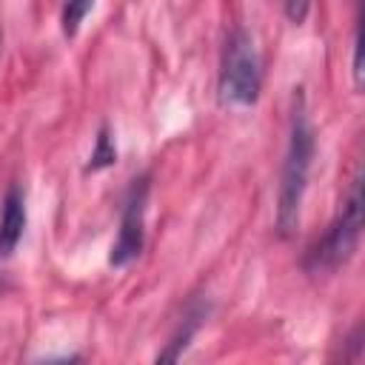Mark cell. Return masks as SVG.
Returning <instances> with one entry per match:
<instances>
[{
  "label": "cell",
  "mask_w": 365,
  "mask_h": 365,
  "mask_svg": "<svg viewBox=\"0 0 365 365\" xmlns=\"http://www.w3.org/2000/svg\"><path fill=\"white\" fill-rule=\"evenodd\" d=\"M148 191H151V174H140L128 182V191L123 197V211H120V234H117L111 254H108V262L114 268H123L131 259H137L143 245H145Z\"/></svg>",
  "instance_id": "obj_4"
},
{
  "label": "cell",
  "mask_w": 365,
  "mask_h": 365,
  "mask_svg": "<svg viewBox=\"0 0 365 365\" xmlns=\"http://www.w3.org/2000/svg\"><path fill=\"white\" fill-rule=\"evenodd\" d=\"M282 9H285V17L299 26L305 17H308V9H311V0H282Z\"/></svg>",
  "instance_id": "obj_9"
},
{
  "label": "cell",
  "mask_w": 365,
  "mask_h": 365,
  "mask_svg": "<svg viewBox=\"0 0 365 365\" xmlns=\"http://www.w3.org/2000/svg\"><path fill=\"white\" fill-rule=\"evenodd\" d=\"M354 83H356V88L362 86V40H359V29L354 31Z\"/></svg>",
  "instance_id": "obj_10"
},
{
  "label": "cell",
  "mask_w": 365,
  "mask_h": 365,
  "mask_svg": "<svg viewBox=\"0 0 365 365\" xmlns=\"http://www.w3.org/2000/svg\"><path fill=\"white\" fill-rule=\"evenodd\" d=\"M26 231V194L20 185H11L3 197L0 211V259L11 257Z\"/></svg>",
  "instance_id": "obj_5"
},
{
  "label": "cell",
  "mask_w": 365,
  "mask_h": 365,
  "mask_svg": "<svg viewBox=\"0 0 365 365\" xmlns=\"http://www.w3.org/2000/svg\"><path fill=\"white\" fill-rule=\"evenodd\" d=\"M359 234H362V174L356 168L339 214L331 220L328 231L308 248L305 262H302L305 271L308 274H331L339 265H345L359 245Z\"/></svg>",
  "instance_id": "obj_2"
},
{
  "label": "cell",
  "mask_w": 365,
  "mask_h": 365,
  "mask_svg": "<svg viewBox=\"0 0 365 365\" xmlns=\"http://www.w3.org/2000/svg\"><path fill=\"white\" fill-rule=\"evenodd\" d=\"M94 0H63V11H60V29L66 37H74L80 31V23L86 20V14L91 11Z\"/></svg>",
  "instance_id": "obj_8"
},
{
  "label": "cell",
  "mask_w": 365,
  "mask_h": 365,
  "mask_svg": "<svg viewBox=\"0 0 365 365\" xmlns=\"http://www.w3.org/2000/svg\"><path fill=\"white\" fill-rule=\"evenodd\" d=\"M114 163H117V148H114L111 131H108V125H100L97 140H94V148H91L88 163H86V174L103 171V168H108V165H114Z\"/></svg>",
  "instance_id": "obj_7"
},
{
  "label": "cell",
  "mask_w": 365,
  "mask_h": 365,
  "mask_svg": "<svg viewBox=\"0 0 365 365\" xmlns=\"http://www.w3.org/2000/svg\"><path fill=\"white\" fill-rule=\"evenodd\" d=\"M220 103L231 108H248L259 100L262 91V63L254 46V37L245 29H234L225 37L220 60Z\"/></svg>",
  "instance_id": "obj_3"
},
{
  "label": "cell",
  "mask_w": 365,
  "mask_h": 365,
  "mask_svg": "<svg viewBox=\"0 0 365 365\" xmlns=\"http://www.w3.org/2000/svg\"><path fill=\"white\" fill-rule=\"evenodd\" d=\"M205 317H208V305L194 302V305L185 311V317H182V322H180V328H177V334L171 336V342L165 345V351H163L157 359H160V362H177V359L185 354V348L191 345V339H194V334L200 331V325L205 322Z\"/></svg>",
  "instance_id": "obj_6"
},
{
  "label": "cell",
  "mask_w": 365,
  "mask_h": 365,
  "mask_svg": "<svg viewBox=\"0 0 365 365\" xmlns=\"http://www.w3.org/2000/svg\"><path fill=\"white\" fill-rule=\"evenodd\" d=\"M314 154H317L314 125L308 120L302 94H297L294 111H291L285 160H282V171H279V194H277V231H279V237H291L299 225V211H302V197L308 188Z\"/></svg>",
  "instance_id": "obj_1"
}]
</instances>
